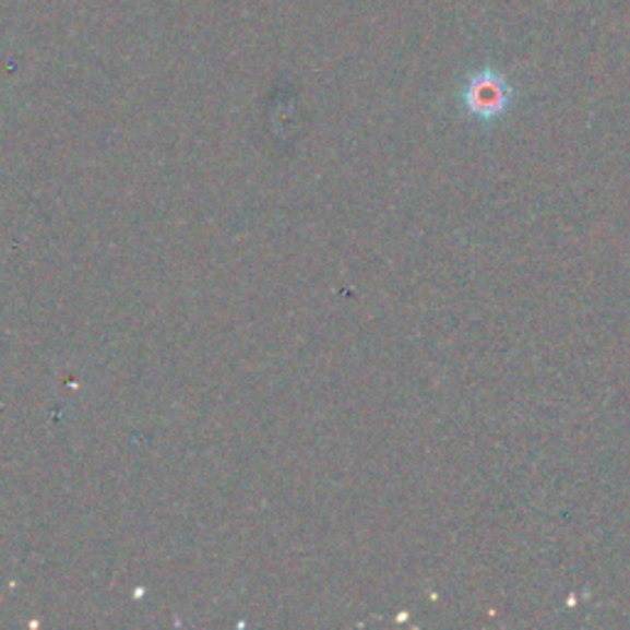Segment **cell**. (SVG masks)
I'll return each mask as SVG.
<instances>
[{"instance_id":"cell-1","label":"cell","mask_w":630,"mask_h":630,"mask_svg":"<svg viewBox=\"0 0 630 630\" xmlns=\"http://www.w3.org/2000/svg\"><path fill=\"white\" fill-rule=\"evenodd\" d=\"M512 104V86L496 70H480L468 76L463 86V106L480 121H492Z\"/></svg>"}]
</instances>
